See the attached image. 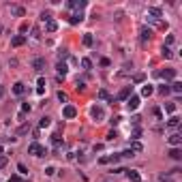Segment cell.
Here are the masks:
<instances>
[{
  "mask_svg": "<svg viewBox=\"0 0 182 182\" xmlns=\"http://www.w3.org/2000/svg\"><path fill=\"white\" fill-rule=\"evenodd\" d=\"M28 154H32V157H43V154H47V152H45V148L39 144V142H35V144L28 146Z\"/></svg>",
  "mask_w": 182,
  "mask_h": 182,
  "instance_id": "obj_1",
  "label": "cell"
},
{
  "mask_svg": "<svg viewBox=\"0 0 182 182\" xmlns=\"http://www.w3.org/2000/svg\"><path fill=\"white\" fill-rule=\"evenodd\" d=\"M157 75H158V77H163L165 82H171V79H176V69H171V67H167V69L158 71Z\"/></svg>",
  "mask_w": 182,
  "mask_h": 182,
  "instance_id": "obj_2",
  "label": "cell"
},
{
  "mask_svg": "<svg viewBox=\"0 0 182 182\" xmlns=\"http://www.w3.org/2000/svg\"><path fill=\"white\" fill-rule=\"evenodd\" d=\"M62 116L71 120V118H75V116H77V109L73 107V105H64V109H62Z\"/></svg>",
  "mask_w": 182,
  "mask_h": 182,
  "instance_id": "obj_3",
  "label": "cell"
},
{
  "mask_svg": "<svg viewBox=\"0 0 182 182\" xmlns=\"http://www.w3.org/2000/svg\"><path fill=\"white\" fill-rule=\"evenodd\" d=\"M167 139H169V144L174 146V148H180V144H182V135L180 133H171Z\"/></svg>",
  "mask_w": 182,
  "mask_h": 182,
  "instance_id": "obj_4",
  "label": "cell"
},
{
  "mask_svg": "<svg viewBox=\"0 0 182 182\" xmlns=\"http://www.w3.org/2000/svg\"><path fill=\"white\" fill-rule=\"evenodd\" d=\"M24 43H26V36L24 35H15L11 39V47H22Z\"/></svg>",
  "mask_w": 182,
  "mask_h": 182,
  "instance_id": "obj_5",
  "label": "cell"
},
{
  "mask_svg": "<svg viewBox=\"0 0 182 182\" xmlns=\"http://www.w3.org/2000/svg\"><path fill=\"white\" fill-rule=\"evenodd\" d=\"M67 7H71V9H86V0H69L67 2Z\"/></svg>",
  "mask_w": 182,
  "mask_h": 182,
  "instance_id": "obj_6",
  "label": "cell"
},
{
  "mask_svg": "<svg viewBox=\"0 0 182 182\" xmlns=\"http://www.w3.org/2000/svg\"><path fill=\"white\" fill-rule=\"evenodd\" d=\"M116 161H120V154H109V157H101L99 158L101 165H105V163H116Z\"/></svg>",
  "mask_w": 182,
  "mask_h": 182,
  "instance_id": "obj_7",
  "label": "cell"
},
{
  "mask_svg": "<svg viewBox=\"0 0 182 182\" xmlns=\"http://www.w3.org/2000/svg\"><path fill=\"white\" fill-rule=\"evenodd\" d=\"M90 114H92V118H94V120H97V122H101V120H103V116H105V114H103V109L99 107V105H94Z\"/></svg>",
  "mask_w": 182,
  "mask_h": 182,
  "instance_id": "obj_8",
  "label": "cell"
},
{
  "mask_svg": "<svg viewBox=\"0 0 182 182\" xmlns=\"http://www.w3.org/2000/svg\"><path fill=\"white\" fill-rule=\"evenodd\" d=\"M84 22V13L79 11V13H75V15H71L69 17V24H73V26H77V24H82Z\"/></svg>",
  "mask_w": 182,
  "mask_h": 182,
  "instance_id": "obj_9",
  "label": "cell"
},
{
  "mask_svg": "<svg viewBox=\"0 0 182 182\" xmlns=\"http://www.w3.org/2000/svg\"><path fill=\"white\" fill-rule=\"evenodd\" d=\"M126 107L131 109V111H133V109H137V107H139V97H129V101H126Z\"/></svg>",
  "mask_w": 182,
  "mask_h": 182,
  "instance_id": "obj_10",
  "label": "cell"
},
{
  "mask_svg": "<svg viewBox=\"0 0 182 182\" xmlns=\"http://www.w3.org/2000/svg\"><path fill=\"white\" fill-rule=\"evenodd\" d=\"M11 13H13V15H17V17H22V15H26V9H24V7H19V4H11Z\"/></svg>",
  "mask_w": 182,
  "mask_h": 182,
  "instance_id": "obj_11",
  "label": "cell"
},
{
  "mask_svg": "<svg viewBox=\"0 0 182 182\" xmlns=\"http://www.w3.org/2000/svg\"><path fill=\"white\" fill-rule=\"evenodd\" d=\"M126 178H129L131 182H142V176H139L135 169H129V171H126Z\"/></svg>",
  "mask_w": 182,
  "mask_h": 182,
  "instance_id": "obj_12",
  "label": "cell"
},
{
  "mask_svg": "<svg viewBox=\"0 0 182 182\" xmlns=\"http://www.w3.org/2000/svg\"><path fill=\"white\" fill-rule=\"evenodd\" d=\"M32 67H35V71H43V67H45V58H35V60H32Z\"/></svg>",
  "mask_w": 182,
  "mask_h": 182,
  "instance_id": "obj_13",
  "label": "cell"
},
{
  "mask_svg": "<svg viewBox=\"0 0 182 182\" xmlns=\"http://www.w3.org/2000/svg\"><path fill=\"white\" fill-rule=\"evenodd\" d=\"M169 157L174 158V161H182V150H180V148H171V150H169Z\"/></svg>",
  "mask_w": 182,
  "mask_h": 182,
  "instance_id": "obj_14",
  "label": "cell"
},
{
  "mask_svg": "<svg viewBox=\"0 0 182 182\" xmlns=\"http://www.w3.org/2000/svg\"><path fill=\"white\" fill-rule=\"evenodd\" d=\"M13 92H15L17 97H22V94H24V92H26V86L22 84V82H17V84L13 86Z\"/></svg>",
  "mask_w": 182,
  "mask_h": 182,
  "instance_id": "obj_15",
  "label": "cell"
},
{
  "mask_svg": "<svg viewBox=\"0 0 182 182\" xmlns=\"http://www.w3.org/2000/svg\"><path fill=\"white\" fill-rule=\"evenodd\" d=\"M148 15H152L150 19H158L163 13H161V9H157V7H150V9H148Z\"/></svg>",
  "mask_w": 182,
  "mask_h": 182,
  "instance_id": "obj_16",
  "label": "cell"
},
{
  "mask_svg": "<svg viewBox=\"0 0 182 182\" xmlns=\"http://www.w3.org/2000/svg\"><path fill=\"white\" fill-rule=\"evenodd\" d=\"M167 126H169V129H178V126H180V118H178V116H171L169 120H167Z\"/></svg>",
  "mask_w": 182,
  "mask_h": 182,
  "instance_id": "obj_17",
  "label": "cell"
},
{
  "mask_svg": "<svg viewBox=\"0 0 182 182\" xmlns=\"http://www.w3.org/2000/svg\"><path fill=\"white\" fill-rule=\"evenodd\" d=\"M45 28H47V32H56V30H58V24H56L54 19H47V22H45Z\"/></svg>",
  "mask_w": 182,
  "mask_h": 182,
  "instance_id": "obj_18",
  "label": "cell"
},
{
  "mask_svg": "<svg viewBox=\"0 0 182 182\" xmlns=\"http://www.w3.org/2000/svg\"><path fill=\"white\" fill-rule=\"evenodd\" d=\"M169 92H176V94H180V92H182V84H180V82H174V84L169 86Z\"/></svg>",
  "mask_w": 182,
  "mask_h": 182,
  "instance_id": "obj_19",
  "label": "cell"
},
{
  "mask_svg": "<svg viewBox=\"0 0 182 182\" xmlns=\"http://www.w3.org/2000/svg\"><path fill=\"white\" fill-rule=\"evenodd\" d=\"M152 92H154V88H152V86H150V84H146L144 88H142V97H150Z\"/></svg>",
  "mask_w": 182,
  "mask_h": 182,
  "instance_id": "obj_20",
  "label": "cell"
},
{
  "mask_svg": "<svg viewBox=\"0 0 182 182\" xmlns=\"http://www.w3.org/2000/svg\"><path fill=\"white\" fill-rule=\"evenodd\" d=\"M56 71L60 73V75H67V71H69V67H67L64 62H58V64H56Z\"/></svg>",
  "mask_w": 182,
  "mask_h": 182,
  "instance_id": "obj_21",
  "label": "cell"
},
{
  "mask_svg": "<svg viewBox=\"0 0 182 182\" xmlns=\"http://www.w3.org/2000/svg\"><path fill=\"white\" fill-rule=\"evenodd\" d=\"M161 56H163V58H171L174 54H171L169 47H165V45H163V47H161Z\"/></svg>",
  "mask_w": 182,
  "mask_h": 182,
  "instance_id": "obj_22",
  "label": "cell"
},
{
  "mask_svg": "<svg viewBox=\"0 0 182 182\" xmlns=\"http://www.w3.org/2000/svg\"><path fill=\"white\" fill-rule=\"evenodd\" d=\"M92 43H94V39H92V35H90V32H86V35H84V45H88V47H90Z\"/></svg>",
  "mask_w": 182,
  "mask_h": 182,
  "instance_id": "obj_23",
  "label": "cell"
},
{
  "mask_svg": "<svg viewBox=\"0 0 182 182\" xmlns=\"http://www.w3.org/2000/svg\"><path fill=\"white\" fill-rule=\"evenodd\" d=\"M49 124H51V118H47V116H43L41 122H39V126H41V129H45V126H49Z\"/></svg>",
  "mask_w": 182,
  "mask_h": 182,
  "instance_id": "obj_24",
  "label": "cell"
},
{
  "mask_svg": "<svg viewBox=\"0 0 182 182\" xmlns=\"http://www.w3.org/2000/svg\"><path fill=\"white\" fill-rule=\"evenodd\" d=\"M131 157H135V152L129 148V150H124V152H120V158H131Z\"/></svg>",
  "mask_w": 182,
  "mask_h": 182,
  "instance_id": "obj_25",
  "label": "cell"
},
{
  "mask_svg": "<svg viewBox=\"0 0 182 182\" xmlns=\"http://www.w3.org/2000/svg\"><path fill=\"white\" fill-rule=\"evenodd\" d=\"M150 36H152V30H142V41H150Z\"/></svg>",
  "mask_w": 182,
  "mask_h": 182,
  "instance_id": "obj_26",
  "label": "cell"
},
{
  "mask_svg": "<svg viewBox=\"0 0 182 182\" xmlns=\"http://www.w3.org/2000/svg\"><path fill=\"white\" fill-rule=\"evenodd\" d=\"M129 94H131V88H124V90H120L118 99H129Z\"/></svg>",
  "mask_w": 182,
  "mask_h": 182,
  "instance_id": "obj_27",
  "label": "cell"
},
{
  "mask_svg": "<svg viewBox=\"0 0 182 182\" xmlns=\"http://www.w3.org/2000/svg\"><path fill=\"white\" fill-rule=\"evenodd\" d=\"M17 169H19V174H22V176H28V167H26L24 163H19V165H17Z\"/></svg>",
  "mask_w": 182,
  "mask_h": 182,
  "instance_id": "obj_28",
  "label": "cell"
},
{
  "mask_svg": "<svg viewBox=\"0 0 182 182\" xmlns=\"http://www.w3.org/2000/svg\"><path fill=\"white\" fill-rule=\"evenodd\" d=\"M75 90H77V92H84V90H86V84H84V82H77V84H75Z\"/></svg>",
  "mask_w": 182,
  "mask_h": 182,
  "instance_id": "obj_29",
  "label": "cell"
},
{
  "mask_svg": "<svg viewBox=\"0 0 182 182\" xmlns=\"http://www.w3.org/2000/svg\"><path fill=\"white\" fill-rule=\"evenodd\" d=\"M82 67L84 69H92V62L88 60V58H82Z\"/></svg>",
  "mask_w": 182,
  "mask_h": 182,
  "instance_id": "obj_30",
  "label": "cell"
},
{
  "mask_svg": "<svg viewBox=\"0 0 182 182\" xmlns=\"http://www.w3.org/2000/svg\"><path fill=\"white\" fill-rule=\"evenodd\" d=\"M131 150H133V152H142L144 148H142V144H137V142H135V144L131 146Z\"/></svg>",
  "mask_w": 182,
  "mask_h": 182,
  "instance_id": "obj_31",
  "label": "cell"
},
{
  "mask_svg": "<svg viewBox=\"0 0 182 182\" xmlns=\"http://www.w3.org/2000/svg\"><path fill=\"white\" fill-rule=\"evenodd\" d=\"M158 92H161V94H169V86H167V84L161 86V88H158Z\"/></svg>",
  "mask_w": 182,
  "mask_h": 182,
  "instance_id": "obj_32",
  "label": "cell"
},
{
  "mask_svg": "<svg viewBox=\"0 0 182 182\" xmlns=\"http://www.w3.org/2000/svg\"><path fill=\"white\" fill-rule=\"evenodd\" d=\"M165 109H167L169 114H174V111H176V105H174V103H165Z\"/></svg>",
  "mask_w": 182,
  "mask_h": 182,
  "instance_id": "obj_33",
  "label": "cell"
},
{
  "mask_svg": "<svg viewBox=\"0 0 182 182\" xmlns=\"http://www.w3.org/2000/svg\"><path fill=\"white\" fill-rule=\"evenodd\" d=\"M99 99H103V101H107V99H109L107 90H101V92H99Z\"/></svg>",
  "mask_w": 182,
  "mask_h": 182,
  "instance_id": "obj_34",
  "label": "cell"
},
{
  "mask_svg": "<svg viewBox=\"0 0 182 182\" xmlns=\"http://www.w3.org/2000/svg\"><path fill=\"white\" fill-rule=\"evenodd\" d=\"M45 174H47V176H54V174H56V167H51V165L45 167Z\"/></svg>",
  "mask_w": 182,
  "mask_h": 182,
  "instance_id": "obj_35",
  "label": "cell"
},
{
  "mask_svg": "<svg viewBox=\"0 0 182 182\" xmlns=\"http://www.w3.org/2000/svg\"><path fill=\"white\" fill-rule=\"evenodd\" d=\"M144 79H146L144 73H137V75H135V82H137V84H139V82H144Z\"/></svg>",
  "mask_w": 182,
  "mask_h": 182,
  "instance_id": "obj_36",
  "label": "cell"
},
{
  "mask_svg": "<svg viewBox=\"0 0 182 182\" xmlns=\"http://www.w3.org/2000/svg\"><path fill=\"white\" fill-rule=\"evenodd\" d=\"M28 131H30V126H28V124H24V126H22V129H19L17 133H19V135H24V133H28Z\"/></svg>",
  "mask_w": 182,
  "mask_h": 182,
  "instance_id": "obj_37",
  "label": "cell"
},
{
  "mask_svg": "<svg viewBox=\"0 0 182 182\" xmlns=\"http://www.w3.org/2000/svg\"><path fill=\"white\" fill-rule=\"evenodd\" d=\"M116 137H118V133H116V131H109V133H107V139H109V142H111V139H116Z\"/></svg>",
  "mask_w": 182,
  "mask_h": 182,
  "instance_id": "obj_38",
  "label": "cell"
},
{
  "mask_svg": "<svg viewBox=\"0 0 182 182\" xmlns=\"http://www.w3.org/2000/svg\"><path fill=\"white\" fill-rule=\"evenodd\" d=\"M7 161H9V158L4 157V154H0V167H4V165H7Z\"/></svg>",
  "mask_w": 182,
  "mask_h": 182,
  "instance_id": "obj_39",
  "label": "cell"
},
{
  "mask_svg": "<svg viewBox=\"0 0 182 182\" xmlns=\"http://www.w3.org/2000/svg\"><path fill=\"white\" fill-rule=\"evenodd\" d=\"M41 19H43V22H47V19H51V15H49V13H45V11H43V13H41Z\"/></svg>",
  "mask_w": 182,
  "mask_h": 182,
  "instance_id": "obj_40",
  "label": "cell"
},
{
  "mask_svg": "<svg viewBox=\"0 0 182 182\" xmlns=\"http://www.w3.org/2000/svg\"><path fill=\"white\" fill-rule=\"evenodd\" d=\"M111 62H109V58H101V67H109Z\"/></svg>",
  "mask_w": 182,
  "mask_h": 182,
  "instance_id": "obj_41",
  "label": "cell"
},
{
  "mask_svg": "<svg viewBox=\"0 0 182 182\" xmlns=\"http://www.w3.org/2000/svg\"><path fill=\"white\" fill-rule=\"evenodd\" d=\"M58 99H60L62 103H64V101H67V94H64V92H58Z\"/></svg>",
  "mask_w": 182,
  "mask_h": 182,
  "instance_id": "obj_42",
  "label": "cell"
},
{
  "mask_svg": "<svg viewBox=\"0 0 182 182\" xmlns=\"http://www.w3.org/2000/svg\"><path fill=\"white\" fill-rule=\"evenodd\" d=\"M139 135H142V131H139V129H135V131H133V139H137Z\"/></svg>",
  "mask_w": 182,
  "mask_h": 182,
  "instance_id": "obj_43",
  "label": "cell"
},
{
  "mask_svg": "<svg viewBox=\"0 0 182 182\" xmlns=\"http://www.w3.org/2000/svg\"><path fill=\"white\" fill-rule=\"evenodd\" d=\"M9 182H19V176H11V178H9Z\"/></svg>",
  "mask_w": 182,
  "mask_h": 182,
  "instance_id": "obj_44",
  "label": "cell"
},
{
  "mask_svg": "<svg viewBox=\"0 0 182 182\" xmlns=\"http://www.w3.org/2000/svg\"><path fill=\"white\" fill-rule=\"evenodd\" d=\"M158 182H171L169 178H165V176H161V178H158Z\"/></svg>",
  "mask_w": 182,
  "mask_h": 182,
  "instance_id": "obj_45",
  "label": "cell"
},
{
  "mask_svg": "<svg viewBox=\"0 0 182 182\" xmlns=\"http://www.w3.org/2000/svg\"><path fill=\"white\" fill-rule=\"evenodd\" d=\"M4 97V88H2V86H0V99Z\"/></svg>",
  "mask_w": 182,
  "mask_h": 182,
  "instance_id": "obj_46",
  "label": "cell"
},
{
  "mask_svg": "<svg viewBox=\"0 0 182 182\" xmlns=\"http://www.w3.org/2000/svg\"><path fill=\"white\" fill-rule=\"evenodd\" d=\"M0 35H2V26H0Z\"/></svg>",
  "mask_w": 182,
  "mask_h": 182,
  "instance_id": "obj_47",
  "label": "cell"
}]
</instances>
